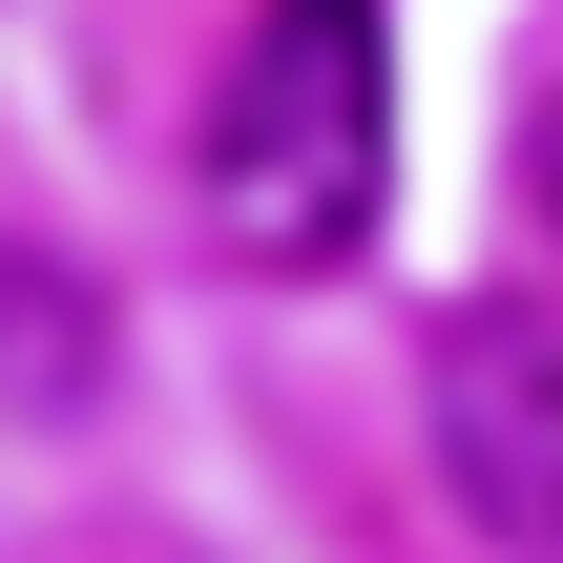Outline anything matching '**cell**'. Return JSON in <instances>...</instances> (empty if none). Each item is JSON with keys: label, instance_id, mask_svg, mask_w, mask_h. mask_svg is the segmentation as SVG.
I'll use <instances>...</instances> for the list:
<instances>
[{"label": "cell", "instance_id": "6da1fadb", "mask_svg": "<svg viewBox=\"0 0 563 563\" xmlns=\"http://www.w3.org/2000/svg\"><path fill=\"white\" fill-rule=\"evenodd\" d=\"M188 188L251 272H355L376 209H397V21L376 0H251Z\"/></svg>", "mask_w": 563, "mask_h": 563}, {"label": "cell", "instance_id": "7a4b0ae2", "mask_svg": "<svg viewBox=\"0 0 563 563\" xmlns=\"http://www.w3.org/2000/svg\"><path fill=\"white\" fill-rule=\"evenodd\" d=\"M418 397H439V501H460L501 563H563V313L543 292L439 313Z\"/></svg>", "mask_w": 563, "mask_h": 563}, {"label": "cell", "instance_id": "3957f363", "mask_svg": "<svg viewBox=\"0 0 563 563\" xmlns=\"http://www.w3.org/2000/svg\"><path fill=\"white\" fill-rule=\"evenodd\" d=\"M84 355H104L84 292H63L42 251H0V397H21V418H84Z\"/></svg>", "mask_w": 563, "mask_h": 563}, {"label": "cell", "instance_id": "277c9868", "mask_svg": "<svg viewBox=\"0 0 563 563\" xmlns=\"http://www.w3.org/2000/svg\"><path fill=\"white\" fill-rule=\"evenodd\" d=\"M543 209H563V167H543Z\"/></svg>", "mask_w": 563, "mask_h": 563}]
</instances>
